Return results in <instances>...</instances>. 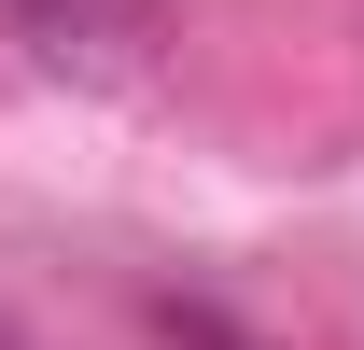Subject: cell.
<instances>
[{
    "label": "cell",
    "mask_w": 364,
    "mask_h": 350,
    "mask_svg": "<svg viewBox=\"0 0 364 350\" xmlns=\"http://www.w3.org/2000/svg\"><path fill=\"white\" fill-rule=\"evenodd\" d=\"M0 28L43 56L56 85H140L168 43V0H0Z\"/></svg>",
    "instance_id": "cell-1"
},
{
    "label": "cell",
    "mask_w": 364,
    "mask_h": 350,
    "mask_svg": "<svg viewBox=\"0 0 364 350\" xmlns=\"http://www.w3.org/2000/svg\"><path fill=\"white\" fill-rule=\"evenodd\" d=\"M0 350H14V336H0Z\"/></svg>",
    "instance_id": "cell-2"
}]
</instances>
